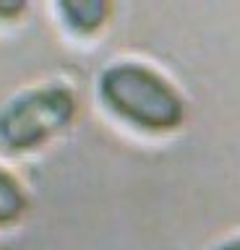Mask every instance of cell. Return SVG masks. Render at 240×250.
Here are the masks:
<instances>
[{"instance_id":"6da1fadb","label":"cell","mask_w":240,"mask_h":250,"mask_svg":"<svg viewBox=\"0 0 240 250\" xmlns=\"http://www.w3.org/2000/svg\"><path fill=\"white\" fill-rule=\"evenodd\" d=\"M97 97L115 120L146 136L183 128L188 102L170 78L149 62L115 60L97 78Z\"/></svg>"},{"instance_id":"7a4b0ae2","label":"cell","mask_w":240,"mask_h":250,"mask_svg":"<svg viewBox=\"0 0 240 250\" xmlns=\"http://www.w3.org/2000/svg\"><path fill=\"white\" fill-rule=\"evenodd\" d=\"M79 115V94L63 81L37 83L0 107V148L24 156L50 146Z\"/></svg>"},{"instance_id":"3957f363","label":"cell","mask_w":240,"mask_h":250,"mask_svg":"<svg viewBox=\"0 0 240 250\" xmlns=\"http://www.w3.org/2000/svg\"><path fill=\"white\" fill-rule=\"evenodd\" d=\"M60 23L73 37H94L99 34L112 16V5L107 0H63L55 5Z\"/></svg>"},{"instance_id":"277c9868","label":"cell","mask_w":240,"mask_h":250,"mask_svg":"<svg viewBox=\"0 0 240 250\" xmlns=\"http://www.w3.org/2000/svg\"><path fill=\"white\" fill-rule=\"evenodd\" d=\"M29 211V193L11 169L0 167V229L16 227Z\"/></svg>"},{"instance_id":"5b68a950","label":"cell","mask_w":240,"mask_h":250,"mask_svg":"<svg viewBox=\"0 0 240 250\" xmlns=\"http://www.w3.org/2000/svg\"><path fill=\"white\" fill-rule=\"evenodd\" d=\"M26 13V3H5V0H0V21H16L19 16Z\"/></svg>"},{"instance_id":"8992f818","label":"cell","mask_w":240,"mask_h":250,"mask_svg":"<svg viewBox=\"0 0 240 250\" xmlns=\"http://www.w3.org/2000/svg\"><path fill=\"white\" fill-rule=\"evenodd\" d=\"M206 250H240V234H232V237H224L219 242H214L212 248Z\"/></svg>"}]
</instances>
